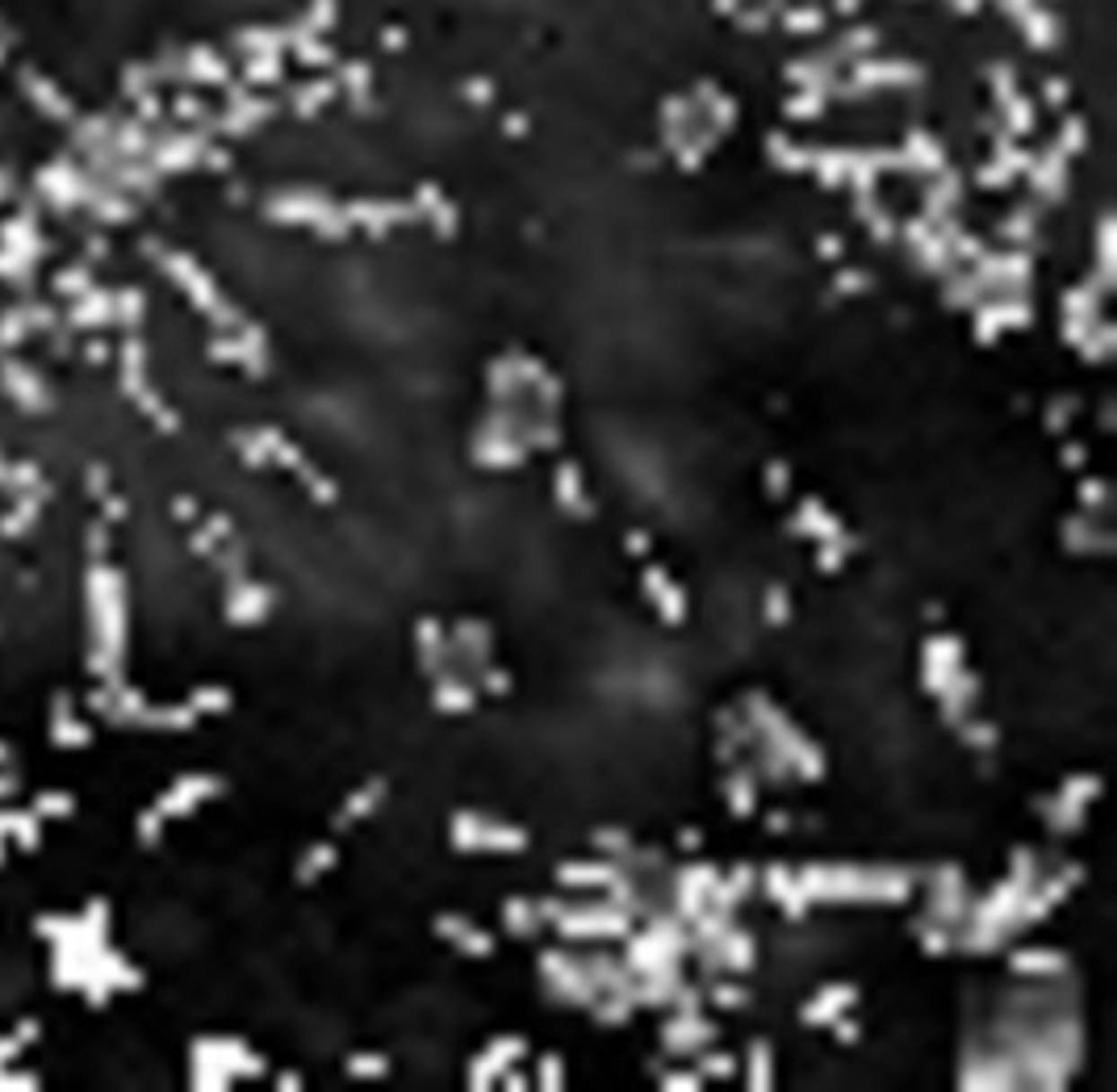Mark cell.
I'll return each instance as SVG.
<instances>
[{
	"label": "cell",
	"instance_id": "obj_1",
	"mask_svg": "<svg viewBox=\"0 0 1117 1092\" xmlns=\"http://www.w3.org/2000/svg\"><path fill=\"white\" fill-rule=\"evenodd\" d=\"M803 896L812 904H904L912 896L917 871L909 866H829L812 862L795 871Z\"/></svg>",
	"mask_w": 1117,
	"mask_h": 1092
},
{
	"label": "cell",
	"instance_id": "obj_2",
	"mask_svg": "<svg viewBox=\"0 0 1117 1092\" xmlns=\"http://www.w3.org/2000/svg\"><path fill=\"white\" fill-rule=\"evenodd\" d=\"M741 712L753 720L758 737L770 741V745L787 758V766H791V775H795V778H803V783L825 778V753H820V745H812V741L803 737L800 728L791 724V720L783 716V712H778V707L770 704L762 691H753L749 699L741 704Z\"/></svg>",
	"mask_w": 1117,
	"mask_h": 1092
},
{
	"label": "cell",
	"instance_id": "obj_3",
	"mask_svg": "<svg viewBox=\"0 0 1117 1092\" xmlns=\"http://www.w3.org/2000/svg\"><path fill=\"white\" fill-rule=\"evenodd\" d=\"M632 921L624 909L607 904V900H586V904H570L561 912L553 929H557L565 942H611V937H628Z\"/></svg>",
	"mask_w": 1117,
	"mask_h": 1092
},
{
	"label": "cell",
	"instance_id": "obj_4",
	"mask_svg": "<svg viewBox=\"0 0 1117 1092\" xmlns=\"http://www.w3.org/2000/svg\"><path fill=\"white\" fill-rule=\"evenodd\" d=\"M448 841L465 854H474V849H490V854H515V849L527 846V829L519 825H507V821H494V816H482V812H457L448 821Z\"/></svg>",
	"mask_w": 1117,
	"mask_h": 1092
},
{
	"label": "cell",
	"instance_id": "obj_5",
	"mask_svg": "<svg viewBox=\"0 0 1117 1092\" xmlns=\"http://www.w3.org/2000/svg\"><path fill=\"white\" fill-rule=\"evenodd\" d=\"M540 975H545L548 992L557 996L561 1005L590 1008L598 1000V988L586 980L582 959H573V954H565V950H545V954H540Z\"/></svg>",
	"mask_w": 1117,
	"mask_h": 1092
},
{
	"label": "cell",
	"instance_id": "obj_6",
	"mask_svg": "<svg viewBox=\"0 0 1117 1092\" xmlns=\"http://www.w3.org/2000/svg\"><path fill=\"white\" fill-rule=\"evenodd\" d=\"M967 909H971V892H967V879H962V866L954 862H942L934 874H929V896H925V917H934L942 925H962L967 921Z\"/></svg>",
	"mask_w": 1117,
	"mask_h": 1092
},
{
	"label": "cell",
	"instance_id": "obj_7",
	"mask_svg": "<svg viewBox=\"0 0 1117 1092\" xmlns=\"http://www.w3.org/2000/svg\"><path fill=\"white\" fill-rule=\"evenodd\" d=\"M962 653H967V644H962V636H954V632H937V636H929V641L921 644V682H925V691L929 695H937V687L954 674V670L962 666Z\"/></svg>",
	"mask_w": 1117,
	"mask_h": 1092
},
{
	"label": "cell",
	"instance_id": "obj_8",
	"mask_svg": "<svg viewBox=\"0 0 1117 1092\" xmlns=\"http://www.w3.org/2000/svg\"><path fill=\"white\" fill-rule=\"evenodd\" d=\"M523 1055H527V1038H519V1034H502V1038H494V1043L474 1059V1068H469V1088H494L498 1076H502L507 1068H515V1063H523Z\"/></svg>",
	"mask_w": 1117,
	"mask_h": 1092
},
{
	"label": "cell",
	"instance_id": "obj_9",
	"mask_svg": "<svg viewBox=\"0 0 1117 1092\" xmlns=\"http://www.w3.org/2000/svg\"><path fill=\"white\" fill-rule=\"evenodd\" d=\"M712 1043H716V1025L704 1013H674L661 1025V1046L669 1055H695V1051H704Z\"/></svg>",
	"mask_w": 1117,
	"mask_h": 1092
},
{
	"label": "cell",
	"instance_id": "obj_10",
	"mask_svg": "<svg viewBox=\"0 0 1117 1092\" xmlns=\"http://www.w3.org/2000/svg\"><path fill=\"white\" fill-rule=\"evenodd\" d=\"M641 586H644V599L657 607V616L666 619V624H682L687 619V595H682V586L661 565H644Z\"/></svg>",
	"mask_w": 1117,
	"mask_h": 1092
},
{
	"label": "cell",
	"instance_id": "obj_11",
	"mask_svg": "<svg viewBox=\"0 0 1117 1092\" xmlns=\"http://www.w3.org/2000/svg\"><path fill=\"white\" fill-rule=\"evenodd\" d=\"M436 934L444 937V942H452L461 954H469V959H486V954H494V937H490L482 925L469 921V917H461V912H439Z\"/></svg>",
	"mask_w": 1117,
	"mask_h": 1092
},
{
	"label": "cell",
	"instance_id": "obj_12",
	"mask_svg": "<svg viewBox=\"0 0 1117 1092\" xmlns=\"http://www.w3.org/2000/svg\"><path fill=\"white\" fill-rule=\"evenodd\" d=\"M980 699V674H971L967 666H959L942 687H937V707H942V720L950 728L959 724L962 716H971V704Z\"/></svg>",
	"mask_w": 1117,
	"mask_h": 1092
},
{
	"label": "cell",
	"instance_id": "obj_13",
	"mask_svg": "<svg viewBox=\"0 0 1117 1092\" xmlns=\"http://www.w3.org/2000/svg\"><path fill=\"white\" fill-rule=\"evenodd\" d=\"M762 883H766V896H770L778 909H783V917H787V921H803V917H808L812 900L803 896V887H800V879H795V871H787L783 862H775V866H766Z\"/></svg>",
	"mask_w": 1117,
	"mask_h": 1092
},
{
	"label": "cell",
	"instance_id": "obj_14",
	"mask_svg": "<svg viewBox=\"0 0 1117 1092\" xmlns=\"http://www.w3.org/2000/svg\"><path fill=\"white\" fill-rule=\"evenodd\" d=\"M1008 967H1013V975H1021V980H1063V975L1071 971V963H1068L1063 950L1025 946V950H1013Z\"/></svg>",
	"mask_w": 1117,
	"mask_h": 1092
},
{
	"label": "cell",
	"instance_id": "obj_15",
	"mask_svg": "<svg viewBox=\"0 0 1117 1092\" xmlns=\"http://www.w3.org/2000/svg\"><path fill=\"white\" fill-rule=\"evenodd\" d=\"M854 1000H858V988H854V983H825V988L800 1008V1021L803 1025H829V1021H838L841 1013H850Z\"/></svg>",
	"mask_w": 1117,
	"mask_h": 1092
},
{
	"label": "cell",
	"instance_id": "obj_16",
	"mask_svg": "<svg viewBox=\"0 0 1117 1092\" xmlns=\"http://www.w3.org/2000/svg\"><path fill=\"white\" fill-rule=\"evenodd\" d=\"M791 532L803 536V540L825 545V540H838V536L846 532V523H841L820 498H803L800 510H795V519H791Z\"/></svg>",
	"mask_w": 1117,
	"mask_h": 1092
},
{
	"label": "cell",
	"instance_id": "obj_17",
	"mask_svg": "<svg viewBox=\"0 0 1117 1092\" xmlns=\"http://www.w3.org/2000/svg\"><path fill=\"white\" fill-rule=\"evenodd\" d=\"M1063 545H1068L1071 553H1109L1117 540L1105 523H1096L1093 515L1084 510V515H1068V519H1063Z\"/></svg>",
	"mask_w": 1117,
	"mask_h": 1092
},
{
	"label": "cell",
	"instance_id": "obj_18",
	"mask_svg": "<svg viewBox=\"0 0 1117 1092\" xmlns=\"http://www.w3.org/2000/svg\"><path fill=\"white\" fill-rule=\"evenodd\" d=\"M753 883H758V874H753L749 862L732 866V871H720V879L712 883V892H707V904H712V909H724V912H737L745 900H749Z\"/></svg>",
	"mask_w": 1117,
	"mask_h": 1092
},
{
	"label": "cell",
	"instance_id": "obj_19",
	"mask_svg": "<svg viewBox=\"0 0 1117 1092\" xmlns=\"http://www.w3.org/2000/svg\"><path fill=\"white\" fill-rule=\"evenodd\" d=\"M553 494H557V507L578 515V519H590L595 515V502L586 498V482H582V469L573 461H561L557 474H553Z\"/></svg>",
	"mask_w": 1117,
	"mask_h": 1092
},
{
	"label": "cell",
	"instance_id": "obj_20",
	"mask_svg": "<svg viewBox=\"0 0 1117 1092\" xmlns=\"http://www.w3.org/2000/svg\"><path fill=\"white\" fill-rule=\"evenodd\" d=\"M414 644H419V670H423L427 679L444 674V653H448V628H444L439 619L423 616L419 624H414Z\"/></svg>",
	"mask_w": 1117,
	"mask_h": 1092
},
{
	"label": "cell",
	"instance_id": "obj_21",
	"mask_svg": "<svg viewBox=\"0 0 1117 1092\" xmlns=\"http://www.w3.org/2000/svg\"><path fill=\"white\" fill-rule=\"evenodd\" d=\"M1030 306L1025 302H1008V306H984L980 315H975V340L980 343H996V335L1008 327H1030Z\"/></svg>",
	"mask_w": 1117,
	"mask_h": 1092
},
{
	"label": "cell",
	"instance_id": "obj_22",
	"mask_svg": "<svg viewBox=\"0 0 1117 1092\" xmlns=\"http://www.w3.org/2000/svg\"><path fill=\"white\" fill-rule=\"evenodd\" d=\"M712 946H716L720 967L729 971V975H749V971H753V963H758V946H753L749 929H741V925H732L729 934H724V937H716Z\"/></svg>",
	"mask_w": 1117,
	"mask_h": 1092
},
{
	"label": "cell",
	"instance_id": "obj_23",
	"mask_svg": "<svg viewBox=\"0 0 1117 1092\" xmlns=\"http://www.w3.org/2000/svg\"><path fill=\"white\" fill-rule=\"evenodd\" d=\"M616 874H620V862L603 854V858H595V862H561L557 883L561 887H607Z\"/></svg>",
	"mask_w": 1117,
	"mask_h": 1092
},
{
	"label": "cell",
	"instance_id": "obj_24",
	"mask_svg": "<svg viewBox=\"0 0 1117 1092\" xmlns=\"http://www.w3.org/2000/svg\"><path fill=\"white\" fill-rule=\"evenodd\" d=\"M758 775H753L745 762L729 766V778H724V800H729V812L732 816H753L758 808Z\"/></svg>",
	"mask_w": 1117,
	"mask_h": 1092
},
{
	"label": "cell",
	"instance_id": "obj_25",
	"mask_svg": "<svg viewBox=\"0 0 1117 1092\" xmlns=\"http://www.w3.org/2000/svg\"><path fill=\"white\" fill-rule=\"evenodd\" d=\"M436 707L439 712H448V716H465V712H474L477 707V687L474 682H465V679H457V674H436Z\"/></svg>",
	"mask_w": 1117,
	"mask_h": 1092
},
{
	"label": "cell",
	"instance_id": "obj_26",
	"mask_svg": "<svg viewBox=\"0 0 1117 1092\" xmlns=\"http://www.w3.org/2000/svg\"><path fill=\"white\" fill-rule=\"evenodd\" d=\"M474 461L486 469H519L527 461L523 439H477L474 436Z\"/></svg>",
	"mask_w": 1117,
	"mask_h": 1092
},
{
	"label": "cell",
	"instance_id": "obj_27",
	"mask_svg": "<svg viewBox=\"0 0 1117 1092\" xmlns=\"http://www.w3.org/2000/svg\"><path fill=\"white\" fill-rule=\"evenodd\" d=\"M1033 808L1042 812L1046 829H1051V833H1059V838H1071V833H1080V829H1084V812H1088V808H1076V803L1059 800V795H1042V800L1033 803Z\"/></svg>",
	"mask_w": 1117,
	"mask_h": 1092
},
{
	"label": "cell",
	"instance_id": "obj_28",
	"mask_svg": "<svg viewBox=\"0 0 1117 1092\" xmlns=\"http://www.w3.org/2000/svg\"><path fill=\"white\" fill-rule=\"evenodd\" d=\"M381 800H386V778H368L365 787H356L348 800H343V808H340V816H335V825H352V821H365V816H373L377 808H381Z\"/></svg>",
	"mask_w": 1117,
	"mask_h": 1092
},
{
	"label": "cell",
	"instance_id": "obj_29",
	"mask_svg": "<svg viewBox=\"0 0 1117 1092\" xmlns=\"http://www.w3.org/2000/svg\"><path fill=\"white\" fill-rule=\"evenodd\" d=\"M745 1084L758 1088V1092L775 1088V1051H770L766 1038H753V1043L745 1046Z\"/></svg>",
	"mask_w": 1117,
	"mask_h": 1092
},
{
	"label": "cell",
	"instance_id": "obj_30",
	"mask_svg": "<svg viewBox=\"0 0 1117 1092\" xmlns=\"http://www.w3.org/2000/svg\"><path fill=\"white\" fill-rule=\"evenodd\" d=\"M704 1000H707V1005H716V1008H724V1013H741V1008L749 1005V988H745V983H737V980H724V975H716V980H707Z\"/></svg>",
	"mask_w": 1117,
	"mask_h": 1092
},
{
	"label": "cell",
	"instance_id": "obj_31",
	"mask_svg": "<svg viewBox=\"0 0 1117 1092\" xmlns=\"http://www.w3.org/2000/svg\"><path fill=\"white\" fill-rule=\"evenodd\" d=\"M502 921H507V929L515 937H536L545 925H540V917H536V909H532V900H523V896H510L507 904H502Z\"/></svg>",
	"mask_w": 1117,
	"mask_h": 1092
},
{
	"label": "cell",
	"instance_id": "obj_32",
	"mask_svg": "<svg viewBox=\"0 0 1117 1092\" xmlns=\"http://www.w3.org/2000/svg\"><path fill=\"white\" fill-rule=\"evenodd\" d=\"M527 398H532L536 411L557 414V411H561V402H565V386H561V377H557V373H548V368H545V373H540L532 386H527Z\"/></svg>",
	"mask_w": 1117,
	"mask_h": 1092
},
{
	"label": "cell",
	"instance_id": "obj_33",
	"mask_svg": "<svg viewBox=\"0 0 1117 1092\" xmlns=\"http://www.w3.org/2000/svg\"><path fill=\"white\" fill-rule=\"evenodd\" d=\"M1101 775H1071V778H1063V787L1055 791L1059 800H1068V803H1076V808H1088V803L1101 795Z\"/></svg>",
	"mask_w": 1117,
	"mask_h": 1092
},
{
	"label": "cell",
	"instance_id": "obj_34",
	"mask_svg": "<svg viewBox=\"0 0 1117 1092\" xmlns=\"http://www.w3.org/2000/svg\"><path fill=\"white\" fill-rule=\"evenodd\" d=\"M1080 411V398L1076 394H1055V398L1046 402V411H1042V423H1046V431L1051 436H1059V431H1068L1071 427V414Z\"/></svg>",
	"mask_w": 1117,
	"mask_h": 1092
},
{
	"label": "cell",
	"instance_id": "obj_35",
	"mask_svg": "<svg viewBox=\"0 0 1117 1092\" xmlns=\"http://www.w3.org/2000/svg\"><path fill=\"white\" fill-rule=\"evenodd\" d=\"M854 553V536L841 532L838 540H825V545H816V570L820 573H838Z\"/></svg>",
	"mask_w": 1117,
	"mask_h": 1092
},
{
	"label": "cell",
	"instance_id": "obj_36",
	"mask_svg": "<svg viewBox=\"0 0 1117 1092\" xmlns=\"http://www.w3.org/2000/svg\"><path fill=\"white\" fill-rule=\"evenodd\" d=\"M590 1013H595V1021L598 1025H624V1021L636 1013V1000H628V996H598L595 1005H590Z\"/></svg>",
	"mask_w": 1117,
	"mask_h": 1092
},
{
	"label": "cell",
	"instance_id": "obj_37",
	"mask_svg": "<svg viewBox=\"0 0 1117 1092\" xmlns=\"http://www.w3.org/2000/svg\"><path fill=\"white\" fill-rule=\"evenodd\" d=\"M917 929V942H921L929 954H946V950H954V937H950V925H942V921H934V917H921V921L912 925Z\"/></svg>",
	"mask_w": 1117,
	"mask_h": 1092
},
{
	"label": "cell",
	"instance_id": "obj_38",
	"mask_svg": "<svg viewBox=\"0 0 1117 1092\" xmlns=\"http://www.w3.org/2000/svg\"><path fill=\"white\" fill-rule=\"evenodd\" d=\"M954 732H959L971 750H992L996 741H1000V728L992 724V720H971V716H962L959 724H954Z\"/></svg>",
	"mask_w": 1117,
	"mask_h": 1092
},
{
	"label": "cell",
	"instance_id": "obj_39",
	"mask_svg": "<svg viewBox=\"0 0 1117 1092\" xmlns=\"http://www.w3.org/2000/svg\"><path fill=\"white\" fill-rule=\"evenodd\" d=\"M1113 343H1117V331L1109 327V323H1093V331L1080 340V356L1084 360H1105L1109 352H1113Z\"/></svg>",
	"mask_w": 1117,
	"mask_h": 1092
},
{
	"label": "cell",
	"instance_id": "obj_40",
	"mask_svg": "<svg viewBox=\"0 0 1117 1092\" xmlns=\"http://www.w3.org/2000/svg\"><path fill=\"white\" fill-rule=\"evenodd\" d=\"M720 879V866L716 862H682L678 874H674V883L682 887H695V892H712V883Z\"/></svg>",
	"mask_w": 1117,
	"mask_h": 1092
},
{
	"label": "cell",
	"instance_id": "obj_41",
	"mask_svg": "<svg viewBox=\"0 0 1117 1092\" xmlns=\"http://www.w3.org/2000/svg\"><path fill=\"white\" fill-rule=\"evenodd\" d=\"M695 1055H699V1076H704V1080H712V1076H716V1080H732V1076L741 1071L729 1051H707L704 1046V1051H695Z\"/></svg>",
	"mask_w": 1117,
	"mask_h": 1092
},
{
	"label": "cell",
	"instance_id": "obj_42",
	"mask_svg": "<svg viewBox=\"0 0 1117 1092\" xmlns=\"http://www.w3.org/2000/svg\"><path fill=\"white\" fill-rule=\"evenodd\" d=\"M348 1076H356V1080H381V1076H389V1059L377 1055V1051L348 1055Z\"/></svg>",
	"mask_w": 1117,
	"mask_h": 1092
},
{
	"label": "cell",
	"instance_id": "obj_43",
	"mask_svg": "<svg viewBox=\"0 0 1117 1092\" xmlns=\"http://www.w3.org/2000/svg\"><path fill=\"white\" fill-rule=\"evenodd\" d=\"M1076 494H1080V507L1088 515H1105L1109 510V482H1101V477H1084Z\"/></svg>",
	"mask_w": 1117,
	"mask_h": 1092
},
{
	"label": "cell",
	"instance_id": "obj_44",
	"mask_svg": "<svg viewBox=\"0 0 1117 1092\" xmlns=\"http://www.w3.org/2000/svg\"><path fill=\"white\" fill-rule=\"evenodd\" d=\"M787 619H791L787 586H770V590H766V624H770V628H783Z\"/></svg>",
	"mask_w": 1117,
	"mask_h": 1092
},
{
	"label": "cell",
	"instance_id": "obj_45",
	"mask_svg": "<svg viewBox=\"0 0 1117 1092\" xmlns=\"http://www.w3.org/2000/svg\"><path fill=\"white\" fill-rule=\"evenodd\" d=\"M335 858H340V854H335V846H331V841H318V846L306 854V862H302V879H315V874L331 871V866H335Z\"/></svg>",
	"mask_w": 1117,
	"mask_h": 1092
},
{
	"label": "cell",
	"instance_id": "obj_46",
	"mask_svg": "<svg viewBox=\"0 0 1117 1092\" xmlns=\"http://www.w3.org/2000/svg\"><path fill=\"white\" fill-rule=\"evenodd\" d=\"M477 695H510V674L507 670H498V666H482V674H477Z\"/></svg>",
	"mask_w": 1117,
	"mask_h": 1092
},
{
	"label": "cell",
	"instance_id": "obj_47",
	"mask_svg": "<svg viewBox=\"0 0 1117 1092\" xmlns=\"http://www.w3.org/2000/svg\"><path fill=\"white\" fill-rule=\"evenodd\" d=\"M704 988H695V983H678L674 988V1000H669V1008L674 1013H704Z\"/></svg>",
	"mask_w": 1117,
	"mask_h": 1092
},
{
	"label": "cell",
	"instance_id": "obj_48",
	"mask_svg": "<svg viewBox=\"0 0 1117 1092\" xmlns=\"http://www.w3.org/2000/svg\"><path fill=\"white\" fill-rule=\"evenodd\" d=\"M532 1088H553L561 1092L565 1088V1071H561V1055H545L540 1059V1071H536V1084Z\"/></svg>",
	"mask_w": 1117,
	"mask_h": 1092
},
{
	"label": "cell",
	"instance_id": "obj_49",
	"mask_svg": "<svg viewBox=\"0 0 1117 1092\" xmlns=\"http://www.w3.org/2000/svg\"><path fill=\"white\" fill-rule=\"evenodd\" d=\"M791 490V465L787 461H770L766 465V494L770 498H787Z\"/></svg>",
	"mask_w": 1117,
	"mask_h": 1092
},
{
	"label": "cell",
	"instance_id": "obj_50",
	"mask_svg": "<svg viewBox=\"0 0 1117 1092\" xmlns=\"http://www.w3.org/2000/svg\"><path fill=\"white\" fill-rule=\"evenodd\" d=\"M595 846L607 854V858H616V854H624V849L632 846V833L628 829H598L595 833Z\"/></svg>",
	"mask_w": 1117,
	"mask_h": 1092
},
{
	"label": "cell",
	"instance_id": "obj_51",
	"mask_svg": "<svg viewBox=\"0 0 1117 1092\" xmlns=\"http://www.w3.org/2000/svg\"><path fill=\"white\" fill-rule=\"evenodd\" d=\"M1063 306H1068V318H1096V293L1093 289H1071Z\"/></svg>",
	"mask_w": 1117,
	"mask_h": 1092
},
{
	"label": "cell",
	"instance_id": "obj_52",
	"mask_svg": "<svg viewBox=\"0 0 1117 1092\" xmlns=\"http://www.w3.org/2000/svg\"><path fill=\"white\" fill-rule=\"evenodd\" d=\"M507 360H510V368H515V377H519V386H532L536 377L545 373V364L527 352H507Z\"/></svg>",
	"mask_w": 1117,
	"mask_h": 1092
},
{
	"label": "cell",
	"instance_id": "obj_53",
	"mask_svg": "<svg viewBox=\"0 0 1117 1092\" xmlns=\"http://www.w3.org/2000/svg\"><path fill=\"white\" fill-rule=\"evenodd\" d=\"M704 1084L707 1080L699 1076V1071H666V1076H661V1088H691L695 1092V1088H704Z\"/></svg>",
	"mask_w": 1117,
	"mask_h": 1092
},
{
	"label": "cell",
	"instance_id": "obj_54",
	"mask_svg": "<svg viewBox=\"0 0 1117 1092\" xmlns=\"http://www.w3.org/2000/svg\"><path fill=\"white\" fill-rule=\"evenodd\" d=\"M532 909H536V917H540V925H553V921H557V917H561V912L570 909V904H565V900H561V896H545V900H536Z\"/></svg>",
	"mask_w": 1117,
	"mask_h": 1092
},
{
	"label": "cell",
	"instance_id": "obj_55",
	"mask_svg": "<svg viewBox=\"0 0 1117 1092\" xmlns=\"http://www.w3.org/2000/svg\"><path fill=\"white\" fill-rule=\"evenodd\" d=\"M1059 457H1063V465H1068V469H1084V465H1088V444H1084V439H1068Z\"/></svg>",
	"mask_w": 1117,
	"mask_h": 1092
},
{
	"label": "cell",
	"instance_id": "obj_56",
	"mask_svg": "<svg viewBox=\"0 0 1117 1092\" xmlns=\"http://www.w3.org/2000/svg\"><path fill=\"white\" fill-rule=\"evenodd\" d=\"M741 753H745V750L737 745V741L716 737V762H720V766H737V762H741Z\"/></svg>",
	"mask_w": 1117,
	"mask_h": 1092
},
{
	"label": "cell",
	"instance_id": "obj_57",
	"mask_svg": "<svg viewBox=\"0 0 1117 1092\" xmlns=\"http://www.w3.org/2000/svg\"><path fill=\"white\" fill-rule=\"evenodd\" d=\"M1093 323L1096 318H1068V327H1063V340L1071 343V348H1080V340L1093 331Z\"/></svg>",
	"mask_w": 1117,
	"mask_h": 1092
},
{
	"label": "cell",
	"instance_id": "obj_58",
	"mask_svg": "<svg viewBox=\"0 0 1117 1092\" xmlns=\"http://www.w3.org/2000/svg\"><path fill=\"white\" fill-rule=\"evenodd\" d=\"M624 545H628L632 557H649V553H653V536L644 532V528H636V532H628V540H624Z\"/></svg>",
	"mask_w": 1117,
	"mask_h": 1092
},
{
	"label": "cell",
	"instance_id": "obj_59",
	"mask_svg": "<svg viewBox=\"0 0 1117 1092\" xmlns=\"http://www.w3.org/2000/svg\"><path fill=\"white\" fill-rule=\"evenodd\" d=\"M833 1025V1034H838V1043H858V1021H850L846 1013H841L838 1021H829Z\"/></svg>",
	"mask_w": 1117,
	"mask_h": 1092
},
{
	"label": "cell",
	"instance_id": "obj_60",
	"mask_svg": "<svg viewBox=\"0 0 1117 1092\" xmlns=\"http://www.w3.org/2000/svg\"><path fill=\"white\" fill-rule=\"evenodd\" d=\"M766 829H770V833H787V829H791V812H778V808H775V812H766Z\"/></svg>",
	"mask_w": 1117,
	"mask_h": 1092
},
{
	"label": "cell",
	"instance_id": "obj_61",
	"mask_svg": "<svg viewBox=\"0 0 1117 1092\" xmlns=\"http://www.w3.org/2000/svg\"><path fill=\"white\" fill-rule=\"evenodd\" d=\"M678 846H682V849H699V846H704V833H699V829H682V833H678Z\"/></svg>",
	"mask_w": 1117,
	"mask_h": 1092
},
{
	"label": "cell",
	"instance_id": "obj_62",
	"mask_svg": "<svg viewBox=\"0 0 1117 1092\" xmlns=\"http://www.w3.org/2000/svg\"><path fill=\"white\" fill-rule=\"evenodd\" d=\"M863 285H866V277H858V272H850V277H841V289H846V293L863 289Z\"/></svg>",
	"mask_w": 1117,
	"mask_h": 1092
}]
</instances>
